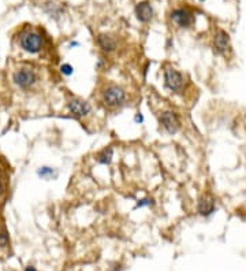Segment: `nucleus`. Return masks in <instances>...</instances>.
I'll list each match as a JSON object with an SVG mask.
<instances>
[{"instance_id":"f257e3e1","label":"nucleus","mask_w":246,"mask_h":271,"mask_svg":"<svg viewBox=\"0 0 246 271\" xmlns=\"http://www.w3.org/2000/svg\"><path fill=\"white\" fill-rule=\"evenodd\" d=\"M13 82L22 90H30L40 82V73L32 64H19L13 71Z\"/></svg>"},{"instance_id":"f03ea898","label":"nucleus","mask_w":246,"mask_h":271,"mask_svg":"<svg viewBox=\"0 0 246 271\" xmlns=\"http://www.w3.org/2000/svg\"><path fill=\"white\" fill-rule=\"evenodd\" d=\"M126 90L116 84H108L101 90V100L109 108L120 107L126 101Z\"/></svg>"},{"instance_id":"7ed1b4c3","label":"nucleus","mask_w":246,"mask_h":271,"mask_svg":"<svg viewBox=\"0 0 246 271\" xmlns=\"http://www.w3.org/2000/svg\"><path fill=\"white\" fill-rule=\"evenodd\" d=\"M21 48L27 54H38L44 48V37L36 30H25L19 38Z\"/></svg>"},{"instance_id":"20e7f679","label":"nucleus","mask_w":246,"mask_h":271,"mask_svg":"<svg viewBox=\"0 0 246 271\" xmlns=\"http://www.w3.org/2000/svg\"><path fill=\"white\" fill-rule=\"evenodd\" d=\"M164 87L171 92H181L185 87V78L181 71L174 69L172 66H165L163 70Z\"/></svg>"},{"instance_id":"39448f33","label":"nucleus","mask_w":246,"mask_h":271,"mask_svg":"<svg viewBox=\"0 0 246 271\" xmlns=\"http://www.w3.org/2000/svg\"><path fill=\"white\" fill-rule=\"evenodd\" d=\"M66 107H67V111L77 120H85L92 114L90 103L82 100L81 97H76V96L70 97L69 100H67Z\"/></svg>"},{"instance_id":"423d86ee","label":"nucleus","mask_w":246,"mask_h":271,"mask_svg":"<svg viewBox=\"0 0 246 271\" xmlns=\"http://www.w3.org/2000/svg\"><path fill=\"white\" fill-rule=\"evenodd\" d=\"M159 123L168 134L177 133L181 127V120H179L178 114L170 110H165L159 114Z\"/></svg>"},{"instance_id":"0eeeda50","label":"nucleus","mask_w":246,"mask_h":271,"mask_svg":"<svg viewBox=\"0 0 246 271\" xmlns=\"http://www.w3.org/2000/svg\"><path fill=\"white\" fill-rule=\"evenodd\" d=\"M171 19L181 28H189L193 24V14L186 8H177L171 13Z\"/></svg>"},{"instance_id":"6e6552de","label":"nucleus","mask_w":246,"mask_h":271,"mask_svg":"<svg viewBox=\"0 0 246 271\" xmlns=\"http://www.w3.org/2000/svg\"><path fill=\"white\" fill-rule=\"evenodd\" d=\"M97 45L100 47L101 51H104L106 54H111L118 48V43L114 37L108 36V34H100L97 37Z\"/></svg>"},{"instance_id":"1a4fd4ad","label":"nucleus","mask_w":246,"mask_h":271,"mask_svg":"<svg viewBox=\"0 0 246 271\" xmlns=\"http://www.w3.org/2000/svg\"><path fill=\"white\" fill-rule=\"evenodd\" d=\"M136 15H137V18H138L139 22H149L152 19V15H153V10H152V7L149 3H139L136 7Z\"/></svg>"},{"instance_id":"9d476101","label":"nucleus","mask_w":246,"mask_h":271,"mask_svg":"<svg viewBox=\"0 0 246 271\" xmlns=\"http://www.w3.org/2000/svg\"><path fill=\"white\" fill-rule=\"evenodd\" d=\"M215 211V202L212 197H202L201 200L198 202V212L204 216H208Z\"/></svg>"},{"instance_id":"9b49d317","label":"nucleus","mask_w":246,"mask_h":271,"mask_svg":"<svg viewBox=\"0 0 246 271\" xmlns=\"http://www.w3.org/2000/svg\"><path fill=\"white\" fill-rule=\"evenodd\" d=\"M114 158V148L112 147H106L100 152L96 153V160L100 164H109Z\"/></svg>"},{"instance_id":"f8f14e48","label":"nucleus","mask_w":246,"mask_h":271,"mask_svg":"<svg viewBox=\"0 0 246 271\" xmlns=\"http://www.w3.org/2000/svg\"><path fill=\"white\" fill-rule=\"evenodd\" d=\"M215 47H216V50L219 51L220 54H224V52L228 50V34L227 33H224L223 30H220V32L215 36Z\"/></svg>"},{"instance_id":"ddd939ff","label":"nucleus","mask_w":246,"mask_h":271,"mask_svg":"<svg viewBox=\"0 0 246 271\" xmlns=\"http://www.w3.org/2000/svg\"><path fill=\"white\" fill-rule=\"evenodd\" d=\"M8 232L6 230V227L3 223H0V248H6L8 245Z\"/></svg>"},{"instance_id":"4468645a","label":"nucleus","mask_w":246,"mask_h":271,"mask_svg":"<svg viewBox=\"0 0 246 271\" xmlns=\"http://www.w3.org/2000/svg\"><path fill=\"white\" fill-rule=\"evenodd\" d=\"M38 176L41 177V178H45V180H50L52 177L55 176V170L54 169H51V167H40V170H38Z\"/></svg>"},{"instance_id":"2eb2a0df","label":"nucleus","mask_w":246,"mask_h":271,"mask_svg":"<svg viewBox=\"0 0 246 271\" xmlns=\"http://www.w3.org/2000/svg\"><path fill=\"white\" fill-rule=\"evenodd\" d=\"M153 204H155L153 199H149V197H144V199H141V200H138V202H137V204H136V210H137V208L151 207V206H153Z\"/></svg>"},{"instance_id":"dca6fc26","label":"nucleus","mask_w":246,"mask_h":271,"mask_svg":"<svg viewBox=\"0 0 246 271\" xmlns=\"http://www.w3.org/2000/svg\"><path fill=\"white\" fill-rule=\"evenodd\" d=\"M60 73H62L63 76H71V74L74 73V67L70 63L60 64Z\"/></svg>"},{"instance_id":"f3484780","label":"nucleus","mask_w":246,"mask_h":271,"mask_svg":"<svg viewBox=\"0 0 246 271\" xmlns=\"http://www.w3.org/2000/svg\"><path fill=\"white\" fill-rule=\"evenodd\" d=\"M134 122H136V123H138V125H141V123L144 122V115H142L141 113L136 114V117H134Z\"/></svg>"},{"instance_id":"a211bd4d","label":"nucleus","mask_w":246,"mask_h":271,"mask_svg":"<svg viewBox=\"0 0 246 271\" xmlns=\"http://www.w3.org/2000/svg\"><path fill=\"white\" fill-rule=\"evenodd\" d=\"M25 271H37V269L36 267H33V266H27L25 269Z\"/></svg>"},{"instance_id":"6ab92c4d","label":"nucleus","mask_w":246,"mask_h":271,"mask_svg":"<svg viewBox=\"0 0 246 271\" xmlns=\"http://www.w3.org/2000/svg\"><path fill=\"white\" fill-rule=\"evenodd\" d=\"M3 192H4V188H3V183H1V180H0V196L3 195Z\"/></svg>"},{"instance_id":"aec40b11","label":"nucleus","mask_w":246,"mask_h":271,"mask_svg":"<svg viewBox=\"0 0 246 271\" xmlns=\"http://www.w3.org/2000/svg\"><path fill=\"white\" fill-rule=\"evenodd\" d=\"M77 45H80V44L76 43V41H73V43H70V48H71V47H77Z\"/></svg>"}]
</instances>
